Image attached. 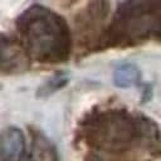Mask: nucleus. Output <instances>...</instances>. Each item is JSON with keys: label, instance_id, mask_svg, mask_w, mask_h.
Listing matches in <instances>:
<instances>
[{"label": "nucleus", "instance_id": "2", "mask_svg": "<svg viewBox=\"0 0 161 161\" xmlns=\"http://www.w3.org/2000/svg\"><path fill=\"white\" fill-rule=\"evenodd\" d=\"M151 35H161V3H125L117 10L109 28V38L116 42H137Z\"/></svg>", "mask_w": 161, "mask_h": 161}, {"label": "nucleus", "instance_id": "4", "mask_svg": "<svg viewBox=\"0 0 161 161\" xmlns=\"http://www.w3.org/2000/svg\"><path fill=\"white\" fill-rule=\"evenodd\" d=\"M25 151L23 132L16 127H9L0 135V157L3 161H20Z\"/></svg>", "mask_w": 161, "mask_h": 161}, {"label": "nucleus", "instance_id": "7", "mask_svg": "<svg viewBox=\"0 0 161 161\" xmlns=\"http://www.w3.org/2000/svg\"><path fill=\"white\" fill-rule=\"evenodd\" d=\"M5 50H6V48H5V44H4L3 42H0V62H3V59H4V54H5Z\"/></svg>", "mask_w": 161, "mask_h": 161}, {"label": "nucleus", "instance_id": "5", "mask_svg": "<svg viewBox=\"0 0 161 161\" xmlns=\"http://www.w3.org/2000/svg\"><path fill=\"white\" fill-rule=\"evenodd\" d=\"M26 161H57V151L43 133H35L33 136Z\"/></svg>", "mask_w": 161, "mask_h": 161}, {"label": "nucleus", "instance_id": "3", "mask_svg": "<svg viewBox=\"0 0 161 161\" xmlns=\"http://www.w3.org/2000/svg\"><path fill=\"white\" fill-rule=\"evenodd\" d=\"M133 119L125 112L108 111L91 122L88 137L97 147L121 151L130 146L137 135Z\"/></svg>", "mask_w": 161, "mask_h": 161}, {"label": "nucleus", "instance_id": "8", "mask_svg": "<svg viewBox=\"0 0 161 161\" xmlns=\"http://www.w3.org/2000/svg\"><path fill=\"white\" fill-rule=\"evenodd\" d=\"M86 161H102L98 156H96V155H91V156H88L87 157V160Z\"/></svg>", "mask_w": 161, "mask_h": 161}, {"label": "nucleus", "instance_id": "6", "mask_svg": "<svg viewBox=\"0 0 161 161\" xmlns=\"http://www.w3.org/2000/svg\"><path fill=\"white\" fill-rule=\"evenodd\" d=\"M138 80H140V70H138L137 65H135L133 63H130V62L119 64L113 73L114 84L121 88L132 87V86L137 84Z\"/></svg>", "mask_w": 161, "mask_h": 161}, {"label": "nucleus", "instance_id": "1", "mask_svg": "<svg viewBox=\"0 0 161 161\" xmlns=\"http://www.w3.org/2000/svg\"><path fill=\"white\" fill-rule=\"evenodd\" d=\"M24 44L39 62L59 63L68 59L72 38L67 21L43 5H31L18 19Z\"/></svg>", "mask_w": 161, "mask_h": 161}]
</instances>
